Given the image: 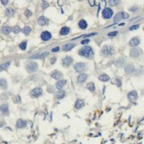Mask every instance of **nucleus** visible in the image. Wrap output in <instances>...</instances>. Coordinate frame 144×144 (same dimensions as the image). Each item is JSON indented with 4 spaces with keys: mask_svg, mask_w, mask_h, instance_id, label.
<instances>
[{
    "mask_svg": "<svg viewBox=\"0 0 144 144\" xmlns=\"http://www.w3.org/2000/svg\"><path fill=\"white\" fill-rule=\"evenodd\" d=\"M79 26L82 29H86L87 27V22L85 20H82L79 21Z\"/></svg>",
    "mask_w": 144,
    "mask_h": 144,
    "instance_id": "27",
    "label": "nucleus"
},
{
    "mask_svg": "<svg viewBox=\"0 0 144 144\" xmlns=\"http://www.w3.org/2000/svg\"><path fill=\"white\" fill-rule=\"evenodd\" d=\"M112 14H113V11L110 8H105V9H104V10L102 11L103 17H104L106 19L111 18L112 17Z\"/></svg>",
    "mask_w": 144,
    "mask_h": 144,
    "instance_id": "5",
    "label": "nucleus"
},
{
    "mask_svg": "<svg viewBox=\"0 0 144 144\" xmlns=\"http://www.w3.org/2000/svg\"><path fill=\"white\" fill-rule=\"evenodd\" d=\"M9 65H10V61L7 62V63H4L1 64V65L0 66V72H1L2 71H4V70L7 69L8 66H9Z\"/></svg>",
    "mask_w": 144,
    "mask_h": 144,
    "instance_id": "29",
    "label": "nucleus"
},
{
    "mask_svg": "<svg viewBox=\"0 0 144 144\" xmlns=\"http://www.w3.org/2000/svg\"><path fill=\"white\" fill-rule=\"evenodd\" d=\"M74 69L77 72H83L86 70V65L84 63H77L74 66Z\"/></svg>",
    "mask_w": 144,
    "mask_h": 144,
    "instance_id": "6",
    "label": "nucleus"
},
{
    "mask_svg": "<svg viewBox=\"0 0 144 144\" xmlns=\"http://www.w3.org/2000/svg\"><path fill=\"white\" fill-rule=\"evenodd\" d=\"M87 79V75L86 74H82L78 76V82L79 84H82V83L86 82V80Z\"/></svg>",
    "mask_w": 144,
    "mask_h": 144,
    "instance_id": "17",
    "label": "nucleus"
},
{
    "mask_svg": "<svg viewBox=\"0 0 144 144\" xmlns=\"http://www.w3.org/2000/svg\"><path fill=\"white\" fill-rule=\"evenodd\" d=\"M128 98L130 102H136L138 99V93L136 91H132L128 93Z\"/></svg>",
    "mask_w": 144,
    "mask_h": 144,
    "instance_id": "7",
    "label": "nucleus"
},
{
    "mask_svg": "<svg viewBox=\"0 0 144 144\" xmlns=\"http://www.w3.org/2000/svg\"><path fill=\"white\" fill-rule=\"evenodd\" d=\"M119 3H120L119 1H115V0H110V1H109V4L111 6H116Z\"/></svg>",
    "mask_w": 144,
    "mask_h": 144,
    "instance_id": "35",
    "label": "nucleus"
},
{
    "mask_svg": "<svg viewBox=\"0 0 144 144\" xmlns=\"http://www.w3.org/2000/svg\"><path fill=\"white\" fill-rule=\"evenodd\" d=\"M140 55V50L138 48H133L130 50V56L133 58H137Z\"/></svg>",
    "mask_w": 144,
    "mask_h": 144,
    "instance_id": "14",
    "label": "nucleus"
},
{
    "mask_svg": "<svg viewBox=\"0 0 144 144\" xmlns=\"http://www.w3.org/2000/svg\"><path fill=\"white\" fill-rule=\"evenodd\" d=\"M48 6H49V4H48V3L47 1H43V2L42 3V8H43V9H46V8H47Z\"/></svg>",
    "mask_w": 144,
    "mask_h": 144,
    "instance_id": "37",
    "label": "nucleus"
},
{
    "mask_svg": "<svg viewBox=\"0 0 144 144\" xmlns=\"http://www.w3.org/2000/svg\"><path fill=\"white\" fill-rule=\"evenodd\" d=\"M26 122L25 121H24L23 120H17V127L18 128H24V127H25L26 126Z\"/></svg>",
    "mask_w": 144,
    "mask_h": 144,
    "instance_id": "23",
    "label": "nucleus"
},
{
    "mask_svg": "<svg viewBox=\"0 0 144 144\" xmlns=\"http://www.w3.org/2000/svg\"><path fill=\"white\" fill-rule=\"evenodd\" d=\"M12 30L14 32V33H19L21 31V29L20 27H18V26H15L14 28H12Z\"/></svg>",
    "mask_w": 144,
    "mask_h": 144,
    "instance_id": "33",
    "label": "nucleus"
},
{
    "mask_svg": "<svg viewBox=\"0 0 144 144\" xmlns=\"http://www.w3.org/2000/svg\"><path fill=\"white\" fill-rule=\"evenodd\" d=\"M1 31H2V33H4V34H9L11 31H12V28H10V27H8V26H5V27H3L2 28V30H1Z\"/></svg>",
    "mask_w": 144,
    "mask_h": 144,
    "instance_id": "28",
    "label": "nucleus"
},
{
    "mask_svg": "<svg viewBox=\"0 0 144 144\" xmlns=\"http://www.w3.org/2000/svg\"><path fill=\"white\" fill-rule=\"evenodd\" d=\"M59 50H60L59 47H55V48H53L52 49V51H53V52H58Z\"/></svg>",
    "mask_w": 144,
    "mask_h": 144,
    "instance_id": "41",
    "label": "nucleus"
},
{
    "mask_svg": "<svg viewBox=\"0 0 144 144\" xmlns=\"http://www.w3.org/2000/svg\"><path fill=\"white\" fill-rule=\"evenodd\" d=\"M89 39H85V40H84L82 41V45H84V44H87V43H89Z\"/></svg>",
    "mask_w": 144,
    "mask_h": 144,
    "instance_id": "39",
    "label": "nucleus"
},
{
    "mask_svg": "<svg viewBox=\"0 0 144 144\" xmlns=\"http://www.w3.org/2000/svg\"><path fill=\"white\" fill-rule=\"evenodd\" d=\"M26 69L29 73H33L36 71L38 69V65L37 63H35L34 61L28 62L26 65Z\"/></svg>",
    "mask_w": 144,
    "mask_h": 144,
    "instance_id": "2",
    "label": "nucleus"
},
{
    "mask_svg": "<svg viewBox=\"0 0 144 144\" xmlns=\"http://www.w3.org/2000/svg\"><path fill=\"white\" fill-rule=\"evenodd\" d=\"M0 87L3 89H6L7 88V83L5 79H0Z\"/></svg>",
    "mask_w": 144,
    "mask_h": 144,
    "instance_id": "24",
    "label": "nucleus"
},
{
    "mask_svg": "<svg viewBox=\"0 0 144 144\" xmlns=\"http://www.w3.org/2000/svg\"><path fill=\"white\" fill-rule=\"evenodd\" d=\"M73 63V58L70 56H66L62 60V64L64 66H69Z\"/></svg>",
    "mask_w": 144,
    "mask_h": 144,
    "instance_id": "8",
    "label": "nucleus"
},
{
    "mask_svg": "<svg viewBox=\"0 0 144 144\" xmlns=\"http://www.w3.org/2000/svg\"><path fill=\"white\" fill-rule=\"evenodd\" d=\"M9 112V107H8V105L7 104H2L1 107H0V112L4 114V115H7Z\"/></svg>",
    "mask_w": 144,
    "mask_h": 144,
    "instance_id": "16",
    "label": "nucleus"
},
{
    "mask_svg": "<svg viewBox=\"0 0 144 144\" xmlns=\"http://www.w3.org/2000/svg\"><path fill=\"white\" fill-rule=\"evenodd\" d=\"M22 32H23V33H24V34H25V35L30 34V33L31 32V28H30L29 26H27V27H25V28L22 30Z\"/></svg>",
    "mask_w": 144,
    "mask_h": 144,
    "instance_id": "32",
    "label": "nucleus"
},
{
    "mask_svg": "<svg viewBox=\"0 0 144 144\" xmlns=\"http://www.w3.org/2000/svg\"><path fill=\"white\" fill-rule=\"evenodd\" d=\"M48 55H49L48 52H44V53H41L39 54H36V55H33V56H30V58H31V59H42V58H45Z\"/></svg>",
    "mask_w": 144,
    "mask_h": 144,
    "instance_id": "9",
    "label": "nucleus"
},
{
    "mask_svg": "<svg viewBox=\"0 0 144 144\" xmlns=\"http://www.w3.org/2000/svg\"><path fill=\"white\" fill-rule=\"evenodd\" d=\"M25 16H26V17H30V16H32V15H33V13H32V12H31V11H30L29 9H26V10H25Z\"/></svg>",
    "mask_w": 144,
    "mask_h": 144,
    "instance_id": "36",
    "label": "nucleus"
},
{
    "mask_svg": "<svg viewBox=\"0 0 144 144\" xmlns=\"http://www.w3.org/2000/svg\"><path fill=\"white\" fill-rule=\"evenodd\" d=\"M55 61H56V58H55V57L52 58V59H51V63H52V64H53V63H55Z\"/></svg>",
    "mask_w": 144,
    "mask_h": 144,
    "instance_id": "42",
    "label": "nucleus"
},
{
    "mask_svg": "<svg viewBox=\"0 0 144 144\" xmlns=\"http://www.w3.org/2000/svg\"><path fill=\"white\" fill-rule=\"evenodd\" d=\"M139 43H140V40L138 38H133L130 40V46L132 47H136L139 45Z\"/></svg>",
    "mask_w": 144,
    "mask_h": 144,
    "instance_id": "15",
    "label": "nucleus"
},
{
    "mask_svg": "<svg viewBox=\"0 0 144 144\" xmlns=\"http://www.w3.org/2000/svg\"><path fill=\"white\" fill-rule=\"evenodd\" d=\"M139 25H133L132 27L130 28V30H137L138 28H139Z\"/></svg>",
    "mask_w": 144,
    "mask_h": 144,
    "instance_id": "38",
    "label": "nucleus"
},
{
    "mask_svg": "<svg viewBox=\"0 0 144 144\" xmlns=\"http://www.w3.org/2000/svg\"><path fill=\"white\" fill-rule=\"evenodd\" d=\"M47 19L45 17H43V16H41V17H40L39 18H38V24L40 25H41V26H44L46 23H47Z\"/></svg>",
    "mask_w": 144,
    "mask_h": 144,
    "instance_id": "20",
    "label": "nucleus"
},
{
    "mask_svg": "<svg viewBox=\"0 0 144 144\" xmlns=\"http://www.w3.org/2000/svg\"><path fill=\"white\" fill-rule=\"evenodd\" d=\"M87 88L91 92H95V85L94 83H89L87 84Z\"/></svg>",
    "mask_w": 144,
    "mask_h": 144,
    "instance_id": "31",
    "label": "nucleus"
},
{
    "mask_svg": "<svg viewBox=\"0 0 144 144\" xmlns=\"http://www.w3.org/2000/svg\"><path fill=\"white\" fill-rule=\"evenodd\" d=\"M125 71L126 74H132L135 71V66L133 64H128L125 66Z\"/></svg>",
    "mask_w": 144,
    "mask_h": 144,
    "instance_id": "11",
    "label": "nucleus"
},
{
    "mask_svg": "<svg viewBox=\"0 0 144 144\" xmlns=\"http://www.w3.org/2000/svg\"><path fill=\"white\" fill-rule=\"evenodd\" d=\"M4 122H0V127L4 126Z\"/></svg>",
    "mask_w": 144,
    "mask_h": 144,
    "instance_id": "44",
    "label": "nucleus"
},
{
    "mask_svg": "<svg viewBox=\"0 0 144 144\" xmlns=\"http://www.w3.org/2000/svg\"><path fill=\"white\" fill-rule=\"evenodd\" d=\"M79 55L82 56H84L87 58H91L94 54V52L92 49L89 46H84V48H81V50L79 51Z\"/></svg>",
    "mask_w": 144,
    "mask_h": 144,
    "instance_id": "1",
    "label": "nucleus"
},
{
    "mask_svg": "<svg viewBox=\"0 0 144 144\" xmlns=\"http://www.w3.org/2000/svg\"><path fill=\"white\" fill-rule=\"evenodd\" d=\"M41 37L43 41H49V40L51 38L52 36H51V34H50L49 32H48V31H44V32L42 33Z\"/></svg>",
    "mask_w": 144,
    "mask_h": 144,
    "instance_id": "10",
    "label": "nucleus"
},
{
    "mask_svg": "<svg viewBox=\"0 0 144 144\" xmlns=\"http://www.w3.org/2000/svg\"><path fill=\"white\" fill-rule=\"evenodd\" d=\"M61 76L62 74L59 71H53V72L51 74V77H52L53 79H56V80L60 79L61 78Z\"/></svg>",
    "mask_w": 144,
    "mask_h": 144,
    "instance_id": "18",
    "label": "nucleus"
},
{
    "mask_svg": "<svg viewBox=\"0 0 144 144\" xmlns=\"http://www.w3.org/2000/svg\"><path fill=\"white\" fill-rule=\"evenodd\" d=\"M84 102L82 100V99H78V100H76V102L75 104V107L76 109H81V108H82L84 106Z\"/></svg>",
    "mask_w": 144,
    "mask_h": 144,
    "instance_id": "19",
    "label": "nucleus"
},
{
    "mask_svg": "<svg viewBox=\"0 0 144 144\" xmlns=\"http://www.w3.org/2000/svg\"><path fill=\"white\" fill-rule=\"evenodd\" d=\"M26 47H27V42L24 41L22 42V43H21L20 44V48L22 50H23L26 49Z\"/></svg>",
    "mask_w": 144,
    "mask_h": 144,
    "instance_id": "34",
    "label": "nucleus"
},
{
    "mask_svg": "<svg viewBox=\"0 0 144 144\" xmlns=\"http://www.w3.org/2000/svg\"><path fill=\"white\" fill-rule=\"evenodd\" d=\"M70 31V29L67 27H63V28H61V31H60V34L62 35H67L69 33Z\"/></svg>",
    "mask_w": 144,
    "mask_h": 144,
    "instance_id": "26",
    "label": "nucleus"
},
{
    "mask_svg": "<svg viewBox=\"0 0 144 144\" xmlns=\"http://www.w3.org/2000/svg\"><path fill=\"white\" fill-rule=\"evenodd\" d=\"M117 32L115 31V32H112V33H110L108 34V35H109V36H115V35H117Z\"/></svg>",
    "mask_w": 144,
    "mask_h": 144,
    "instance_id": "40",
    "label": "nucleus"
},
{
    "mask_svg": "<svg viewBox=\"0 0 144 144\" xmlns=\"http://www.w3.org/2000/svg\"><path fill=\"white\" fill-rule=\"evenodd\" d=\"M102 51L104 55H108V56H111L114 53V49L113 47H112L111 46H104Z\"/></svg>",
    "mask_w": 144,
    "mask_h": 144,
    "instance_id": "3",
    "label": "nucleus"
},
{
    "mask_svg": "<svg viewBox=\"0 0 144 144\" xmlns=\"http://www.w3.org/2000/svg\"><path fill=\"white\" fill-rule=\"evenodd\" d=\"M75 43H67V44H65L63 46L62 49L64 51H69L70 50H71L74 47H75Z\"/></svg>",
    "mask_w": 144,
    "mask_h": 144,
    "instance_id": "12",
    "label": "nucleus"
},
{
    "mask_svg": "<svg viewBox=\"0 0 144 144\" xmlns=\"http://www.w3.org/2000/svg\"><path fill=\"white\" fill-rule=\"evenodd\" d=\"M7 2H8V1H1V3H2V4H4V5H6L7 4Z\"/></svg>",
    "mask_w": 144,
    "mask_h": 144,
    "instance_id": "43",
    "label": "nucleus"
},
{
    "mask_svg": "<svg viewBox=\"0 0 144 144\" xmlns=\"http://www.w3.org/2000/svg\"><path fill=\"white\" fill-rule=\"evenodd\" d=\"M128 17H129V14L126 13V12H120V13H118V14H117L115 15V17L114 18V21H115V22H117L120 21L121 20L128 19Z\"/></svg>",
    "mask_w": 144,
    "mask_h": 144,
    "instance_id": "4",
    "label": "nucleus"
},
{
    "mask_svg": "<svg viewBox=\"0 0 144 144\" xmlns=\"http://www.w3.org/2000/svg\"><path fill=\"white\" fill-rule=\"evenodd\" d=\"M14 11L11 8H7L6 11H5V14H6L7 17H12L14 14Z\"/></svg>",
    "mask_w": 144,
    "mask_h": 144,
    "instance_id": "30",
    "label": "nucleus"
},
{
    "mask_svg": "<svg viewBox=\"0 0 144 144\" xmlns=\"http://www.w3.org/2000/svg\"><path fill=\"white\" fill-rule=\"evenodd\" d=\"M66 84V80H61L56 83V88L59 90H61V89Z\"/></svg>",
    "mask_w": 144,
    "mask_h": 144,
    "instance_id": "21",
    "label": "nucleus"
},
{
    "mask_svg": "<svg viewBox=\"0 0 144 144\" xmlns=\"http://www.w3.org/2000/svg\"><path fill=\"white\" fill-rule=\"evenodd\" d=\"M99 79L100 81H102V82H107V81L110 80V76L106 75V74H102L99 76Z\"/></svg>",
    "mask_w": 144,
    "mask_h": 144,
    "instance_id": "25",
    "label": "nucleus"
},
{
    "mask_svg": "<svg viewBox=\"0 0 144 144\" xmlns=\"http://www.w3.org/2000/svg\"><path fill=\"white\" fill-rule=\"evenodd\" d=\"M65 96V91L63 90H59L58 92L55 93V97L58 99H63Z\"/></svg>",
    "mask_w": 144,
    "mask_h": 144,
    "instance_id": "22",
    "label": "nucleus"
},
{
    "mask_svg": "<svg viewBox=\"0 0 144 144\" xmlns=\"http://www.w3.org/2000/svg\"><path fill=\"white\" fill-rule=\"evenodd\" d=\"M43 92L42 89L41 88H35V89H33L31 92V95L34 96H38L41 95Z\"/></svg>",
    "mask_w": 144,
    "mask_h": 144,
    "instance_id": "13",
    "label": "nucleus"
}]
</instances>
